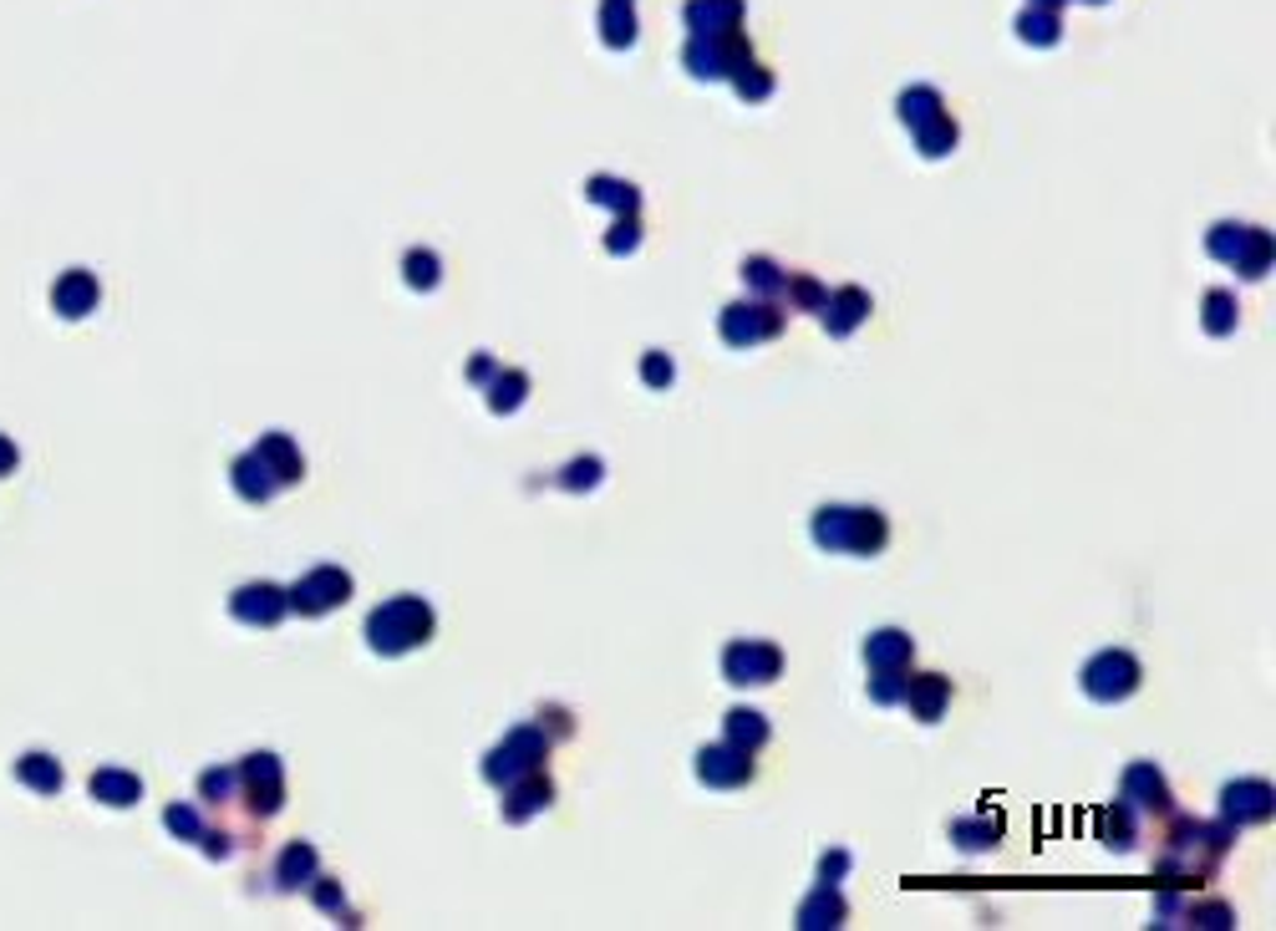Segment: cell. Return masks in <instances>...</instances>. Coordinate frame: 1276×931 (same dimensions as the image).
I'll return each instance as SVG.
<instances>
[{
  "instance_id": "cell-1",
  "label": "cell",
  "mask_w": 1276,
  "mask_h": 931,
  "mask_svg": "<svg viewBox=\"0 0 1276 931\" xmlns=\"http://www.w3.org/2000/svg\"><path fill=\"white\" fill-rule=\"evenodd\" d=\"M1236 829L1231 825H1205V820H1174L1170 835H1165V850L1155 860V881L1159 891H1180V886H1205L1210 875L1220 871V860L1231 856Z\"/></svg>"
},
{
  "instance_id": "cell-2",
  "label": "cell",
  "mask_w": 1276,
  "mask_h": 931,
  "mask_svg": "<svg viewBox=\"0 0 1276 931\" xmlns=\"http://www.w3.org/2000/svg\"><path fill=\"white\" fill-rule=\"evenodd\" d=\"M438 632V616L423 596H392L367 616V647L382 651V657H402V651H417L433 641Z\"/></svg>"
},
{
  "instance_id": "cell-3",
  "label": "cell",
  "mask_w": 1276,
  "mask_h": 931,
  "mask_svg": "<svg viewBox=\"0 0 1276 931\" xmlns=\"http://www.w3.org/2000/svg\"><path fill=\"white\" fill-rule=\"evenodd\" d=\"M885 540H890V525L881 509H865V504H824L814 515V545L835 555H881Z\"/></svg>"
},
{
  "instance_id": "cell-4",
  "label": "cell",
  "mask_w": 1276,
  "mask_h": 931,
  "mask_svg": "<svg viewBox=\"0 0 1276 931\" xmlns=\"http://www.w3.org/2000/svg\"><path fill=\"white\" fill-rule=\"evenodd\" d=\"M544 758H550V733H544V723H519L504 733V743H494L484 758V779L494 783V789H504V783L513 779H524V774L544 769Z\"/></svg>"
},
{
  "instance_id": "cell-5",
  "label": "cell",
  "mask_w": 1276,
  "mask_h": 931,
  "mask_svg": "<svg viewBox=\"0 0 1276 931\" xmlns=\"http://www.w3.org/2000/svg\"><path fill=\"white\" fill-rule=\"evenodd\" d=\"M1205 250L1216 255V260H1226V266L1241 270V281H1266V270H1272V235L1266 229H1256V224H1236V220H1220L1210 235H1205Z\"/></svg>"
},
{
  "instance_id": "cell-6",
  "label": "cell",
  "mask_w": 1276,
  "mask_h": 931,
  "mask_svg": "<svg viewBox=\"0 0 1276 931\" xmlns=\"http://www.w3.org/2000/svg\"><path fill=\"white\" fill-rule=\"evenodd\" d=\"M1084 693L1094 697V703H1103V708H1114V703H1130L1134 693H1139V682H1145V667H1139V657L1134 651H1099V657H1088L1084 662Z\"/></svg>"
},
{
  "instance_id": "cell-7",
  "label": "cell",
  "mask_w": 1276,
  "mask_h": 931,
  "mask_svg": "<svg viewBox=\"0 0 1276 931\" xmlns=\"http://www.w3.org/2000/svg\"><path fill=\"white\" fill-rule=\"evenodd\" d=\"M718 331L728 346H758V341H773L783 331V310H778V300H764V296L733 300V306H722Z\"/></svg>"
},
{
  "instance_id": "cell-8",
  "label": "cell",
  "mask_w": 1276,
  "mask_h": 931,
  "mask_svg": "<svg viewBox=\"0 0 1276 931\" xmlns=\"http://www.w3.org/2000/svg\"><path fill=\"white\" fill-rule=\"evenodd\" d=\"M778 672H783V651L773 641L743 636V641H728V651H722V677L733 687H768V682H778Z\"/></svg>"
},
{
  "instance_id": "cell-9",
  "label": "cell",
  "mask_w": 1276,
  "mask_h": 931,
  "mask_svg": "<svg viewBox=\"0 0 1276 931\" xmlns=\"http://www.w3.org/2000/svg\"><path fill=\"white\" fill-rule=\"evenodd\" d=\"M346 601H352V576L341 565H321V570H310L306 580L291 586V611H300V616H326V611L346 606Z\"/></svg>"
},
{
  "instance_id": "cell-10",
  "label": "cell",
  "mask_w": 1276,
  "mask_h": 931,
  "mask_svg": "<svg viewBox=\"0 0 1276 931\" xmlns=\"http://www.w3.org/2000/svg\"><path fill=\"white\" fill-rule=\"evenodd\" d=\"M1220 814L1231 829H1247V825H1272L1276 814V789L1266 779H1236L1220 789Z\"/></svg>"
},
{
  "instance_id": "cell-11",
  "label": "cell",
  "mask_w": 1276,
  "mask_h": 931,
  "mask_svg": "<svg viewBox=\"0 0 1276 931\" xmlns=\"http://www.w3.org/2000/svg\"><path fill=\"white\" fill-rule=\"evenodd\" d=\"M1119 799H1124L1134 814H1155V820H1170V814H1174V789H1170V779H1165L1155 764H1145V758L1124 769Z\"/></svg>"
},
{
  "instance_id": "cell-12",
  "label": "cell",
  "mask_w": 1276,
  "mask_h": 931,
  "mask_svg": "<svg viewBox=\"0 0 1276 931\" xmlns=\"http://www.w3.org/2000/svg\"><path fill=\"white\" fill-rule=\"evenodd\" d=\"M697 779H702L707 789H743V783L753 779V754L728 739L712 743V749L697 754Z\"/></svg>"
},
{
  "instance_id": "cell-13",
  "label": "cell",
  "mask_w": 1276,
  "mask_h": 931,
  "mask_svg": "<svg viewBox=\"0 0 1276 931\" xmlns=\"http://www.w3.org/2000/svg\"><path fill=\"white\" fill-rule=\"evenodd\" d=\"M239 779H245V799L255 814H275L285 804V774L275 754H250L239 764Z\"/></svg>"
},
{
  "instance_id": "cell-14",
  "label": "cell",
  "mask_w": 1276,
  "mask_h": 931,
  "mask_svg": "<svg viewBox=\"0 0 1276 931\" xmlns=\"http://www.w3.org/2000/svg\"><path fill=\"white\" fill-rule=\"evenodd\" d=\"M900 703L910 708L915 723H941L946 708H952V677H941V672H910Z\"/></svg>"
},
{
  "instance_id": "cell-15",
  "label": "cell",
  "mask_w": 1276,
  "mask_h": 931,
  "mask_svg": "<svg viewBox=\"0 0 1276 931\" xmlns=\"http://www.w3.org/2000/svg\"><path fill=\"white\" fill-rule=\"evenodd\" d=\"M550 804H555V779L544 769L504 783V820H509V825H524V820H534V814L550 810Z\"/></svg>"
},
{
  "instance_id": "cell-16",
  "label": "cell",
  "mask_w": 1276,
  "mask_h": 931,
  "mask_svg": "<svg viewBox=\"0 0 1276 931\" xmlns=\"http://www.w3.org/2000/svg\"><path fill=\"white\" fill-rule=\"evenodd\" d=\"M229 611H235L245 626H275V621L291 611V591H280V586H270V580H260V586H239L235 601H229Z\"/></svg>"
},
{
  "instance_id": "cell-17",
  "label": "cell",
  "mask_w": 1276,
  "mask_h": 931,
  "mask_svg": "<svg viewBox=\"0 0 1276 931\" xmlns=\"http://www.w3.org/2000/svg\"><path fill=\"white\" fill-rule=\"evenodd\" d=\"M870 291H860V285H844V291H835V296L824 300L819 310V321L829 337H850V331H860V326L870 321Z\"/></svg>"
},
{
  "instance_id": "cell-18",
  "label": "cell",
  "mask_w": 1276,
  "mask_h": 931,
  "mask_svg": "<svg viewBox=\"0 0 1276 931\" xmlns=\"http://www.w3.org/2000/svg\"><path fill=\"white\" fill-rule=\"evenodd\" d=\"M793 921H799L804 931L844 927V921H850V901L839 896V886H824V881H819V886H814L804 901H799V917H793Z\"/></svg>"
},
{
  "instance_id": "cell-19",
  "label": "cell",
  "mask_w": 1276,
  "mask_h": 931,
  "mask_svg": "<svg viewBox=\"0 0 1276 931\" xmlns=\"http://www.w3.org/2000/svg\"><path fill=\"white\" fill-rule=\"evenodd\" d=\"M910 657H915V641H910L900 626H885V632H875L865 641L870 672H885V667H910Z\"/></svg>"
},
{
  "instance_id": "cell-20",
  "label": "cell",
  "mask_w": 1276,
  "mask_h": 931,
  "mask_svg": "<svg viewBox=\"0 0 1276 931\" xmlns=\"http://www.w3.org/2000/svg\"><path fill=\"white\" fill-rule=\"evenodd\" d=\"M586 199L590 204H605L611 214H641V189L626 184V178H611V174H595L586 184Z\"/></svg>"
},
{
  "instance_id": "cell-21",
  "label": "cell",
  "mask_w": 1276,
  "mask_h": 931,
  "mask_svg": "<svg viewBox=\"0 0 1276 931\" xmlns=\"http://www.w3.org/2000/svg\"><path fill=\"white\" fill-rule=\"evenodd\" d=\"M255 453L264 459V469L275 473L280 484H300V473H306V463H300V453H295V444L285 438V433H264L260 444H255Z\"/></svg>"
},
{
  "instance_id": "cell-22",
  "label": "cell",
  "mask_w": 1276,
  "mask_h": 931,
  "mask_svg": "<svg viewBox=\"0 0 1276 931\" xmlns=\"http://www.w3.org/2000/svg\"><path fill=\"white\" fill-rule=\"evenodd\" d=\"M722 739L737 743V749H748V754H758V749L773 739V728H768V718L758 708H733L728 723H722Z\"/></svg>"
},
{
  "instance_id": "cell-23",
  "label": "cell",
  "mask_w": 1276,
  "mask_h": 931,
  "mask_svg": "<svg viewBox=\"0 0 1276 931\" xmlns=\"http://www.w3.org/2000/svg\"><path fill=\"white\" fill-rule=\"evenodd\" d=\"M484 387H488V413H499V417L504 413H519V408H524V398H529V372H519V367L504 372L499 367Z\"/></svg>"
},
{
  "instance_id": "cell-24",
  "label": "cell",
  "mask_w": 1276,
  "mask_h": 931,
  "mask_svg": "<svg viewBox=\"0 0 1276 931\" xmlns=\"http://www.w3.org/2000/svg\"><path fill=\"white\" fill-rule=\"evenodd\" d=\"M783 281H789V270L778 266L773 255H748V260H743V285H748L753 296L783 300Z\"/></svg>"
},
{
  "instance_id": "cell-25",
  "label": "cell",
  "mask_w": 1276,
  "mask_h": 931,
  "mask_svg": "<svg viewBox=\"0 0 1276 931\" xmlns=\"http://www.w3.org/2000/svg\"><path fill=\"white\" fill-rule=\"evenodd\" d=\"M235 488H239V494H245L250 504H264V499H270V494L280 488V479H275L270 469H264V459L250 448L245 459H235Z\"/></svg>"
},
{
  "instance_id": "cell-26",
  "label": "cell",
  "mask_w": 1276,
  "mask_h": 931,
  "mask_svg": "<svg viewBox=\"0 0 1276 931\" xmlns=\"http://www.w3.org/2000/svg\"><path fill=\"white\" fill-rule=\"evenodd\" d=\"M92 306H97V281H92L87 270H72V275L57 285V310L67 321H76V316H87Z\"/></svg>"
},
{
  "instance_id": "cell-27",
  "label": "cell",
  "mask_w": 1276,
  "mask_h": 931,
  "mask_svg": "<svg viewBox=\"0 0 1276 931\" xmlns=\"http://www.w3.org/2000/svg\"><path fill=\"white\" fill-rule=\"evenodd\" d=\"M1099 840L1109 845V850H1130V845L1139 840V835H1134V810L1124 799H1114V804L1099 814Z\"/></svg>"
},
{
  "instance_id": "cell-28",
  "label": "cell",
  "mask_w": 1276,
  "mask_h": 931,
  "mask_svg": "<svg viewBox=\"0 0 1276 931\" xmlns=\"http://www.w3.org/2000/svg\"><path fill=\"white\" fill-rule=\"evenodd\" d=\"M92 794L103 799V804H113V810H128V804H138L143 783L132 779V774H122V769H103L97 779H92Z\"/></svg>"
},
{
  "instance_id": "cell-29",
  "label": "cell",
  "mask_w": 1276,
  "mask_h": 931,
  "mask_svg": "<svg viewBox=\"0 0 1276 931\" xmlns=\"http://www.w3.org/2000/svg\"><path fill=\"white\" fill-rule=\"evenodd\" d=\"M275 875H280V886H285V891L310 886V881H316V850H310V845H300V840L285 845V856H280V871Z\"/></svg>"
},
{
  "instance_id": "cell-30",
  "label": "cell",
  "mask_w": 1276,
  "mask_h": 931,
  "mask_svg": "<svg viewBox=\"0 0 1276 931\" xmlns=\"http://www.w3.org/2000/svg\"><path fill=\"white\" fill-rule=\"evenodd\" d=\"M1201 321H1205V331L1210 337H1231L1236 331V321H1241V306H1236V296L1231 291H1210V296L1201 300Z\"/></svg>"
},
{
  "instance_id": "cell-31",
  "label": "cell",
  "mask_w": 1276,
  "mask_h": 931,
  "mask_svg": "<svg viewBox=\"0 0 1276 931\" xmlns=\"http://www.w3.org/2000/svg\"><path fill=\"white\" fill-rule=\"evenodd\" d=\"M402 281H407L412 291H438V281H442L438 250H407L402 255Z\"/></svg>"
},
{
  "instance_id": "cell-32",
  "label": "cell",
  "mask_w": 1276,
  "mask_h": 931,
  "mask_svg": "<svg viewBox=\"0 0 1276 931\" xmlns=\"http://www.w3.org/2000/svg\"><path fill=\"white\" fill-rule=\"evenodd\" d=\"M1174 917H1185L1180 927H1236V917H1231V906L1226 901H1180L1174 906Z\"/></svg>"
},
{
  "instance_id": "cell-33",
  "label": "cell",
  "mask_w": 1276,
  "mask_h": 931,
  "mask_svg": "<svg viewBox=\"0 0 1276 931\" xmlns=\"http://www.w3.org/2000/svg\"><path fill=\"white\" fill-rule=\"evenodd\" d=\"M952 840L961 845V850H992V845L1002 840V825L997 820H956Z\"/></svg>"
},
{
  "instance_id": "cell-34",
  "label": "cell",
  "mask_w": 1276,
  "mask_h": 931,
  "mask_svg": "<svg viewBox=\"0 0 1276 931\" xmlns=\"http://www.w3.org/2000/svg\"><path fill=\"white\" fill-rule=\"evenodd\" d=\"M783 300H789V310H824L829 291H824L814 275H804V270H799V275H789V281H783Z\"/></svg>"
},
{
  "instance_id": "cell-35",
  "label": "cell",
  "mask_w": 1276,
  "mask_h": 931,
  "mask_svg": "<svg viewBox=\"0 0 1276 931\" xmlns=\"http://www.w3.org/2000/svg\"><path fill=\"white\" fill-rule=\"evenodd\" d=\"M900 118H906V128H915V133H921L925 122L941 118V97H936V92H925V87L921 92H906V97H900Z\"/></svg>"
},
{
  "instance_id": "cell-36",
  "label": "cell",
  "mask_w": 1276,
  "mask_h": 931,
  "mask_svg": "<svg viewBox=\"0 0 1276 931\" xmlns=\"http://www.w3.org/2000/svg\"><path fill=\"white\" fill-rule=\"evenodd\" d=\"M605 250L611 255H636L641 250V214H616L611 235H605Z\"/></svg>"
},
{
  "instance_id": "cell-37",
  "label": "cell",
  "mask_w": 1276,
  "mask_h": 931,
  "mask_svg": "<svg viewBox=\"0 0 1276 931\" xmlns=\"http://www.w3.org/2000/svg\"><path fill=\"white\" fill-rule=\"evenodd\" d=\"M906 677H910V667H885V672H870V697H875L881 708H890V703H900V693H906Z\"/></svg>"
},
{
  "instance_id": "cell-38",
  "label": "cell",
  "mask_w": 1276,
  "mask_h": 931,
  "mask_svg": "<svg viewBox=\"0 0 1276 931\" xmlns=\"http://www.w3.org/2000/svg\"><path fill=\"white\" fill-rule=\"evenodd\" d=\"M601 473H605L601 459H570L565 469H559V488H570V494H580V488H595V484H601Z\"/></svg>"
},
{
  "instance_id": "cell-39",
  "label": "cell",
  "mask_w": 1276,
  "mask_h": 931,
  "mask_svg": "<svg viewBox=\"0 0 1276 931\" xmlns=\"http://www.w3.org/2000/svg\"><path fill=\"white\" fill-rule=\"evenodd\" d=\"M21 779H26L31 789H42V794H57L61 789V769L46 754H31L26 764H21Z\"/></svg>"
},
{
  "instance_id": "cell-40",
  "label": "cell",
  "mask_w": 1276,
  "mask_h": 931,
  "mask_svg": "<svg viewBox=\"0 0 1276 931\" xmlns=\"http://www.w3.org/2000/svg\"><path fill=\"white\" fill-rule=\"evenodd\" d=\"M915 138H921V153H925V158H941V153L956 149V122L952 118H936V122H925Z\"/></svg>"
},
{
  "instance_id": "cell-41",
  "label": "cell",
  "mask_w": 1276,
  "mask_h": 931,
  "mask_svg": "<svg viewBox=\"0 0 1276 931\" xmlns=\"http://www.w3.org/2000/svg\"><path fill=\"white\" fill-rule=\"evenodd\" d=\"M641 382L657 387V392H666V387L676 382V362L666 352H646L641 356Z\"/></svg>"
},
{
  "instance_id": "cell-42",
  "label": "cell",
  "mask_w": 1276,
  "mask_h": 931,
  "mask_svg": "<svg viewBox=\"0 0 1276 931\" xmlns=\"http://www.w3.org/2000/svg\"><path fill=\"white\" fill-rule=\"evenodd\" d=\"M605 42H611V46H631V42H636V21H631V11L621 15V5H611V11H605Z\"/></svg>"
},
{
  "instance_id": "cell-43",
  "label": "cell",
  "mask_w": 1276,
  "mask_h": 931,
  "mask_svg": "<svg viewBox=\"0 0 1276 931\" xmlns=\"http://www.w3.org/2000/svg\"><path fill=\"white\" fill-rule=\"evenodd\" d=\"M168 829L184 835V840H204V825H199V814H193L189 804H174V810H168Z\"/></svg>"
},
{
  "instance_id": "cell-44",
  "label": "cell",
  "mask_w": 1276,
  "mask_h": 931,
  "mask_svg": "<svg viewBox=\"0 0 1276 931\" xmlns=\"http://www.w3.org/2000/svg\"><path fill=\"white\" fill-rule=\"evenodd\" d=\"M844 871H850V850H829V856L819 860V881H824V886H839V881H844Z\"/></svg>"
},
{
  "instance_id": "cell-45",
  "label": "cell",
  "mask_w": 1276,
  "mask_h": 931,
  "mask_svg": "<svg viewBox=\"0 0 1276 931\" xmlns=\"http://www.w3.org/2000/svg\"><path fill=\"white\" fill-rule=\"evenodd\" d=\"M737 92H743L748 103H758V97H768V92H773V76H768V72H743V76H737Z\"/></svg>"
},
{
  "instance_id": "cell-46",
  "label": "cell",
  "mask_w": 1276,
  "mask_h": 931,
  "mask_svg": "<svg viewBox=\"0 0 1276 931\" xmlns=\"http://www.w3.org/2000/svg\"><path fill=\"white\" fill-rule=\"evenodd\" d=\"M316 881H321V875H316ZM316 906H321V911H336V917H341V906H346V896H341V886H336V881H321V886H316Z\"/></svg>"
},
{
  "instance_id": "cell-47",
  "label": "cell",
  "mask_w": 1276,
  "mask_h": 931,
  "mask_svg": "<svg viewBox=\"0 0 1276 931\" xmlns=\"http://www.w3.org/2000/svg\"><path fill=\"white\" fill-rule=\"evenodd\" d=\"M1023 36L1027 42H1032V36H1038V42H1053L1058 31H1053V21H1032V15H1023Z\"/></svg>"
},
{
  "instance_id": "cell-48",
  "label": "cell",
  "mask_w": 1276,
  "mask_h": 931,
  "mask_svg": "<svg viewBox=\"0 0 1276 931\" xmlns=\"http://www.w3.org/2000/svg\"><path fill=\"white\" fill-rule=\"evenodd\" d=\"M494 372H499V362H494V356H473V362H469V382H488Z\"/></svg>"
},
{
  "instance_id": "cell-49",
  "label": "cell",
  "mask_w": 1276,
  "mask_h": 931,
  "mask_svg": "<svg viewBox=\"0 0 1276 931\" xmlns=\"http://www.w3.org/2000/svg\"><path fill=\"white\" fill-rule=\"evenodd\" d=\"M11 463H15V448H11V444H5V438H0V473L11 469Z\"/></svg>"
}]
</instances>
